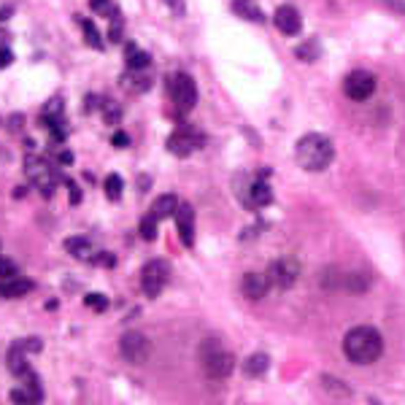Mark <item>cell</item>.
Wrapping results in <instances>:
<instances>
[{"mask_svg": "<svg viewBox=\"0 0 405 405\" xmlns=\"http://www.w3.org/2000/svg\"><path fill=\"white\" fill-rule=\"evenodd\" d=\"M206 144V138H203V133H197V130H192V127H182V130H176L171 138H168V149L176 154V157H186V154H192L197 146H203Z\"/></svg>", "mask_w": 405, "mask_h": 405, "instance_id": "obj_8", "label": "cell"}, {"mask_svg": "<svg viewBox=\"0 0 405 405\" xmlns=\"http://www.w3.org/2000/svg\"><path fill=\"white\" fill-rule=\"evenodd\" d=\"M267 365H270V357L257 351V354H252V357L246 360L243 370H246V375H254V378H257V375H262V373L267 370Z\"/></svg>", "mask_w": 405, "mask_h": 405, "instance_id": "obj_19", "label": "cell"}, {"mask_svg": "<svg viewBox=\"0 0 405 405\" xmlns=\"http://www.w3.org/2000/svg\"><path fill=\"white\" fill-rule=\"evenodd\" d=\"M103 119H106L109 124H116V122L122 119V109H119V103H113V100H103Z\"/></svg>", "mask_w": 405, "mask_h": 405, "instance_id": "obj_27", "label": "cell"}, {"mask_svg": "<svg viewBox=\"0 0 405 405\" xmlns=\"http://www.w3.org/2000/svg\"><path fill=\"white\" fill-rule=\"evenodd\" d=\"M124 60H127V68H133V71H144V68L151 65V57H149L144 49H138L135 43H127Z\"/></svg>", "mask_w": 405, "mask_h": 405, "instance_id": "obj_16", "label": "cell"}, {"mask_svg": "<svg viewBox=\"0 0 405 405\" xmlns=\"http://www.w3.org/2000/svg\"><path fill=\"white\" fill-rule=\"evenodd\" d=\"M297 276H300L297 259H289V257L276 259V262L267 267V278H270V284L278 287V289H289L297 281Z\"/></svg>", "mask_w": 405, "mask_h": 405, "instance_id": "obj_7", "label": "cell"}, {"mask_svg": "<svg viewBox=\"0 0 405 405\" xmlns=\"http://www.w3.org/2000/svg\"><path fill=\"white\" fill-rule=\"evenodd\" d=\"M173 217H176V227H179V235H182L184 246L192 249L195 246V211H192V206L189 203H179Z\"/></svg>", "mask_w": 405, "mask_h": 405, "instance_id": "obj_11", "label": "cell"}, {"mask_svg": "<svg viewBox=\"0 0 405 405\" xmlns=\"http://www.w3.org/2000/svg\"><path fill=\"white\" fill-rule=\"evenodd\" d=\"M81 28H84V38H87V43H89L92 49H103V38L98 36V30H95V25H92V22L81 19Z\"/></svg>", "mask_w": 405, "mask_h": 405, "instance_id": "obj_23", "label": "cell"}, {"mask_svg": "<svg viewBox=\"0 0 405 405\" xmlns=\"http://www.w3.org/2000/svg\"><path fill=\"white\" fill-rule=\"evenodd\" d=\"M11 60H14V54H11V49H3V52H0V68H6V65H11Z\"/></svg>", "mask_w": 405, "mask_h": 405, "instance_id": "obj_34", "label": "cell"}, {"mask_svg": "<svg viewBox=\"0 0 405 405\" xmlns=\"http://www.w3.org/2000/svg\"><path fill=\"white\" fill-rule=\"evenodd\" d=\"M232 354L224 351L217 340H208L203 346V368L211 378H227L232 373Z\"/></svg>", "mask_w": 405, "mask_h": 405, "instance_id": "obj_3", "label": "cell"}, {"mask_svg": "<svg viewBox=\"0 0 405 405\" xmlns=\"http://www.w3.org/2000/svg\"><path fill=\"white\" fill-rule=\"evenodd\" d=\"M113 22H111V28H109V38L116 43V41H122V17L116 14V17H111Z\"/></svg>", "mask_w": 405, "mask_h": 405, "instance_id": "obj_31", "label": "cell"}, {"mask_svg": "<svg viewBox=\"0 0 405 405\" xmlns=\"http://www.w3.org/2000/svg\"><path fill=\"white\" fill-rule=\"evenodd\" d=\"M95 262H100V265H106V267H111V265H113V262H116V259H113V254H95Z\"/></svg>", "mask_w": 405, "mask_h": 405, "instance_id": "obj_35", "label": "cell"}, {"mask_svg": "<svg viewBox=\"0 0 405 405\" xmlns=\"http://www.w3.org/2000/svg\"><path fill=\"white\" fill-rule=\"evenodd\" d=\"M368 278L365 276H360V273H354V276H346V281H343V287L349 289V292H365L368 289Z\"/></svg>", "mask_w": 405, "mask_h": 405, "instance_id": "obj_25", "label": "cell"}, {"mask_svg": "<svg viewBox=\"0 0 405 405\" xmlns=\"http://www.w3.org/2000/svg\"><path fill=\"white\" fill-rule=\"evenodd\" d=\"M273 22L284 36H297L303 30V17L295 6H278L273 14Z\"/></svg>", "mask_w": 405, "mask_h": 405, "instance_id": "obj_10", "label": "cell"}, {"mask_svg": "<svg viewBox=\"0 0 405 405\" xmlns=\"http://www.w3.org/2000/svg\"><path fill=\"white\" fill-rule=\"evenodd\" d=\"M270 287L273 284H270L267 273H246L243 276V295L249 297V300H262V297L267 295Z\"/></svg>", "mask_w": 405, "mask_h": 405, "instance_id": "obj_13", "label": "cell"}, {"mask_svg": "<svg viewBox=\"0 0 405 405\" xmlns=\"http://www.w3.org/2000/svg\"><path fill=\"white\" fill-rule=\"evenodd\" d=\"M89 6H92V11L100 14V17H116V14H119V8H116L113 0H89Z\"/></svg>", "mask_w": 405, "mask_h": 405, "instance_id": "obj_22", "label": "cell"}, {"mask_svg": "<svg viewBox=\"0 0 405 405\" xmlns=\"http://www.w3.org/2000/svg\"><path fill=\"white\" fill-rule=\"evenodd\" d=\"M122 176H116V173H111L109 179H106V195H109V200H119L122 197Z\"/></svg>", "mask_w": 405, "mask_h": 405, "instance_id": "obj_24", "label": "cell"}, {"mask_svg": "<svg viewBox=\"0 0 405 405\" xmlns=\"http://www.w3.org/2000/svg\"><path fill=\"white\" fill-rule=\"evenodd\" d=\"M343 92H346V98H351V100H368L370 95L375 92V76L370 74V71H351V74L346 76V81H343Z\"/></svg>", "mask_w": 405, "mask_h": 405, "instance_id": "obj_6", "label": "cell"}, {"mask_svg": "<svg viewBox=\"0 0 405 405\" xmlns=\"http://www.w3.org/2000/svg\"><path fill=\"white\" fill-rule=\"evenodd\" d=\"M17 273V262L8 257H0V278H11Z\"/></svg>", "mask_w": 405, "mask_h": 405, "instance_id": "obj_30", "label": "cell"}, {"mask_svg": "<svg viewBox=\"0 0 405 405\" xmlns=\"http://www.w3.org/2000/svg\"><path fill=\"white\" fill-rule=\"evenodd\" d=\"M60 162H63V165H71V162H74V154H71V151H63V154H60Z\"/></svg>", "mask_w": 405, "mask_h": 405, "instance_id": "obj_37", "label": "cell"}, {"mask_svg": "<svg viewBox=\"0 0 405 405\" xmlns=\"http://www.w3.org/2000/svg\"><path fill=\"white\" fill-rule=\"evenodd\" d=\"M335 157V146L327 135L322 133H308L297 141L295 146V160L303 171H325Z\"/></svg>", "mask_w": 405, "mask_h": 405, "instance_id": "obj_2", "label": "cell"}, {"mask_svg": "<svg viewBox=\"0 0 405 405\" xmlns=\"http://www.w3.org/2000/svg\"><path fill=\"white\" fill-rule=\"evenodd\" d=\"M111 144H113V146H127V144H130V138H127V133H122V130H119V133H113Z\"/></svg>", "mask_w": 405, "mask_h": 405, "instance_id": "obj_32", "label": "cell"}, {"mask_svg": "<svg viewBox=\"0 0 405 405\" xmlns=\"http://www.w3.org/2000/svg\"><path fill=\"white\" fill-rule=\"evenodd\" d=\"M141 238L144 241H154L157 238V217L154 214H149L141 219Z\"/></svg>", "mask_w": 405, "mask_h": 405, "instance_id": "obj_26", "label": "cell"}, {"mask_svg": "<svg viewBox=\"0 0 405 405\" xmlns=\"http://www.w3.org/2000/svg\"><path fill=\"white\" fill-rule=\"evenodd\" d=\"M270 203H273V192H270L267 182H262V179H257L243 195V206H249V208H265Z\"/></svg>", "mask_w": 405, "mask_h": 405, "instance_id": "obj_12", "label": "cell"}, {"mask_svg": "<svg viewBox=\"0 0 405 405\" xmlns=\"http://www.w3.org/2000/svg\"><path fill=\"white\" fill-rule=\"evenodd\" d=\"M176 208H179V197H176V195H160V197L154 200V206H151V214H154L157 219H165V217H173Z\"/></svg>", "mask_w": 405, "mask_h": 405, "instance_id": "obj_15", "label": "cell"}, {"mask_svg": "<svg viewBox=\"0 0 405 405\" xmlns=\"http://www.w3.org/2000/svg\"><path fill=\"white\" fill-rule=\"evenodd\" d=\"M33 287H36V284H33L30 278H17V276H11V278H3V281H0V295L3 297H25Z\"/></svg>", "mask_w": 405, "mask_h": 405, "instance_id": "obj_14", "label": "cell"}, {"mask_svg": "<svg viewBox=\"0 0 405 405\" xmlns=\"http://www.w3.org/2000/svg\"><path fill=\"white\" fill-rule=\"evenodd\" d=\"M119 349H122L124 360H130V362H146L149 354H151V343H149L146 335H141V332H127L122 338Z\"/></svg>", "mask_w": 405, "mask_h": 405, "instance_id": "obj_9", "label": "cell"}, {"mask_svg": "<svg viewBox=\"0 0 405 405\" xmlns=\"http://www.w3.org/2000/svg\"><path fill=\"white\" fill-rule=\"evenodd\" d=\"M84 303H87L89 308H95V311H106V308H109V300L103 295H98V292H95V295H87L84 297Z\"/></svg>", "mask_w": 405, "mask_h": 405, "instance_id": "obj_29", "label": "cell"}, {"mask_svg": "<svg viewBox=\"0 0 405 405\" xmlns=\"http://www.w3.org/2000/svg\"><path fill=\"white\" fill-rule=\"evenodd\" d=\"M343 351L351 362L357 365H370L381 357L384 351V338L375 327H354L343 338Z\"/></svg>", "mask_w": 405, "mask_h": 405, "instance_id": "obj_1", "label": "cell"}, {"mask_svg": "<svg viewBox=\"0 0 405 405\" xmlns=\"http://www.w3.org/2000/svg\"><path fill=\"white\" fill-rule=\"evenodd\" d=\"M168 278H171V265L165 259H151V262H146L144 270H141V287H144L146 297L160 295L165 289Z\"/></svg>", "mask_w": 405, "mask_h": 405, "instance_id": "obj_4", "label": "cell"}, {"mask_svg": "<svg viewBox=\"0 0 405 405\" xmlns=\"http://www.w3.org/2000/svg\"><path fill=\"white\" fill-rule=\"evenodd\" d=\"M232 11L241 14V17H246V19H252V22H262V14H259V8L252 0H235L232 3Z\"/></svg>", "mask_w": 405, "mask_h": 405, "instance_id": "obj_20", "label": "cell"}, {"mask_svg": "<svg viewBox=\"0 0 405 405\" xmlns=\"http://www.w3.org/2000/svg\"><path fill=\"white\" fill-rule=\"evenodd\" d=\"M173 14H184V0H165Z\"/></svg>", "mask_w": 405, "mask_h": 405, "instance_id": "obj_33", "label": "cell"}, {"mask_svg": "<svg viewBox=\"0 0 405 405\" xmlns=\"http://www.w3.org/2000/svg\"><path fill=\"white\" fill-rule=\"evenodd\" d=\"M65 249H68V252L78 259H92L95 257V254H92V243H89L87 238H68V241H65Z\"/></svg>", "mask_w": 405, "mask_h": 405, "instance_id": "obj_18", "label": "cell"}, {"mask_svg": "<svg viewBox=\"0 0 405 405\" xmlns=\"http://www.w3.org/2000/svg\"><path fill=\"white\" fill-rule=\"evenodd\" d=\"M8 43H11L8 33H6V30H0V52H3V49H8Z\"/></svg>", "mask_w": 405, "mask_h": 405, "instance_id": "obj_36", "label": "cell"}, {"mask_svg": "<svg viewBox=\"0 0 405 405\" xmlns=\"http://www.w3.org/2000/svg\"><path fill=\"white\" fill-rule=\"evenodd\" d=\"M57 119H65V111H63V98H52L46 106H43V122L52 124Z\"/></svg>", "mask_w": 405, "mask_h": 405, "instance_id": "obj_21", "label": "cell"}, {"mask_svg": "<svg viewBox=\"0 0 405 405\" xmlns=\"http://www.w3.org/2000/svg\"><path fill=\"white\" fill-rule=\"evenodd\" d=\"M171 98H173V103L179 106L182 111H189L195 103H197V87H195V81H192V76L186 74H173L171 76Z\"/></svg>", "mask_w": 405, "mask_h": 405, "instance_id": "obj_5", "label": "cell"}, {"mask_svg": "<svg viewBox=\"0 0 405 405\" xmlns=\"http://www.w3.org/2000/svg\"><path fill=\"white\" fill-rule=\"evenodd\" d=\"M122 81L130 84L135 92H146L149 87H151V74H149V68H144V71H133V68H130Z\"/></svg>", "mask_w": 405, "mask_h": 405, "instance_id": "obj_17", "label": "cell"}, {"mask_svg": "<svg viewBox=\"0 0 405 405\" xmlns=\"http://www.w3.org/2000/svg\"><path fill=\"white\" fill-rule=\"evenodd\" d=\"M297 57L300 60H316L319 57V43H303V46H297Z\"/></svg>", "mask_w": 405, "mask_h": 405, "instance_id": "obj_28", "label": "cell"}]
</instances>
